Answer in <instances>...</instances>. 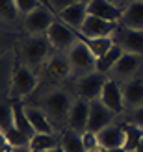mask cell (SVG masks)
<instances>
[{"mask_svg":"<svg viewBox=\"0 0 143 152\" xmlns=\"http://www.w3.org/2000/svg\"><path fill=\"white\" fill-rule=\"evenodd\" d=\"M73 100H74V96L65 87L50 89L37 100V106L43 108V111L47 113V117L50 119V123L54 124L58 134L67 128V119H69Z\"/></svg>","mask_w":143,"mask_h":152,"instance_id":"1","label":"cell"},{"mask_svg":"<svg viewBox=\"0 0 143 152\" xmlns=\"http://www.w3.org/2000/svg\"><path fill=\"white\" fill-rule=\"evenodd\" d=\"M52 45L47 35H28L21 43V61L37 72L39 69H45V63L52 54Z\"/></svg>","mask_w":143,"mask_h":152,"instance_id":"2","label":"cell"},{"mask_svg":"<svg viewBox=\"0 0 143 152\" xmlns=\"http://www.w3.org/2000/svg\"><path fill=\"white\" fill-rule=\"evenodd\" d=\"M39 86V78H37V72L28 67L26 63H17L13 67L11 72V83H10V95L11 98H24L30 96Z\"/></svg>","mask_w":143,"mask_h":152,"instance_id":"3","label":"cell"},{"mask_svg":"<svg viewBox=\"0 0 143 152\" xmlns=\"http://www.w3.org/2000/svg\"><path fill=\"white\" fill-rule=\"evenodd\" d=\"M56 20V13L48 6H39L22 17V28L28 35H47L48 28Z\"/></svg>","mask_w":143,"mask_h":152,"instance_id":"4","label":"cell"},{"mask_svg":"<svg viewBox=\"0 0 143 152\" xmlns=\"http://www.w3.org/2000/svg\"><path fill=\"white\" fill-rule=\"evenodd\" d=\"M67 56H69V61L73 65V74L76 78L97 71V58L91 54V50L87 48V45L84 41L78 39L67 50Z\"/></svg>","mask_w":143,"mask_h":152,"instance_id":"5","label":"cell"},{"mask_svg":"<svg viewBox=\"0 0 143 152\" xmlns=\"http://www.w3.org/2000/svg\"><path fill=\"white\" fill-rule=\"evenodd\" d=\"M47 37H48L52 48H54L56 52H67L74 43L78 41V32L73 30V28H69L65 22H62L56 17V20L52 22V26L47 32Z\"/></svg>","mask_w":143,"mask_h":152,"instance_id":"6","label":"cell"},{"mask_svg":"<svg viewBox=\"0 0 143 152\" xmlns=\"http://www.w3.org/2000/svg\"><path fill=\"white\" fill-rule=\"evenodd\" d=\"M141 69H143V56L132 54V52H125L119 58V61L114 65V69L108 72V78L115 80L119 83H125L132 76H136Z\"/></svg>","mask_w":143,"mask_h":152,"instance_id":"7","label":"cell"},{"mask_svg":"<svg viewBox=\"0 0 143 152\" xmlns=\"http://www.w3.org/2000/svg\"><path fill=\"white\" fill-rule=\"evenodd\" d=\"M108 80V74H102L99 71H93L89 74H84L76 78V83H74V89H76V96L84 98V100H95V98L100 96V91L104 82Z\"/></svg>","mask_w":143,"mask_h":152,"instance_id":"8","label":"cell"},{"mask_svg":"<svg viewBox=\"0 0 143 152\" xmlns=\"http://www.w3.org/2000/svg\"><path fill=\"white\" fill-rule=\"evenodd\" d=\"M111 39L125 52H132V54L143 56V30H132V28L119 24Z\"/></svg>","mask_w":143,"mask_h":152,"instance_id":"9","label":"cell"},{"mask_svg":"<svg viewBox=\"0 0 143 152\" xmlns=\"http://www.w3.org/2000/svg\"><path fill=\"white\" fill-rule=\"evenodd\" d=\"M125 111H136L143 108V69L123 83Z\"/></svg>","mask_w":143,"mask_h":152,"instance_id":"10","label":"cell"},{"mask_svg":"<svg viewBox=\"0 0 143 152\" xmlns=\"http://www.w3.org/2000/svg\"><path fill=\"white\" fill-rule=\"evenodd\" d=\"M45 72L54 82H65L73 76V65L69 61L67 52H52L50 58L45 63Z\"/></svg>","mask_w":143,"mask_h":152,"instance_id":"11","label":"cell"},{"mask_svg":"<svg viewBox=\"0 0 143 152\" xmlns=\"http://www.w3.org/2000/svg\"><path fill=\"white\" fill-rule=\"evenodd\" d=\"M99 100L108 106V108L117 113V115H121V113H125V98H123V83H119L115 80L108 78L106 82H104L102 86V91H100V96Z\"/></svg>","mask_w":143,"mask_h":152,"instance_id":"12","label":"cell"},{"mask_svg":"<svg viewBox=\"0 0 143 152\" xmlns=\"http://www.w3.org/2000/svg\"><path fill=\"white\" fill-rule=\"evenodd\" d=\"M117 117V113H114L108 106H104L99 98L89 102V119H87V130L91 132H100L104 126H108L114 123V119Z\"/></svg>","mask_w":143,"mask_h":152,"instance_id":"13","label":"cell"},{"mask_svg":"<svg viewBox=\"0 0 143 152\" xmlns=\"http://www.w3.org/2000/svg\"><path fill=\"white\" fill-rule=\"evenodd\" d=\"M117 26L119 24H115V22H108L104 19L87 15L86 22L78 30V39H84V37H114Z\"/></svg>","mask_w":143,"mask_h":152,"instance_id":"14","label":"cell"},{"mask_svg":"<svg viewBox=\"0 0 143 152\" xmlns=\"http://www.w3.org/2000/svg\"><path fill=\"white\" fill-rule=\"evenodd\" d=\"M22 111H24V115L30 121V124H32L35 134H58V130L50 123V119L47 117V113L43 111L41 106L22 104Z\"/></svg>","mask_w":143,"mask_h":152,"instance_id":"15","label":"cell"},{"mask_svg":"<svg viewBox=\"0 0 143 152\" xmlns=\"http://www.w3.org/2000/svg\"><path fill=\"white\" fill-rule=\"evenodd\" d=\"M87 119H89V100L84 98H74L71 111H69V119H67V128L84 134L87 130Z\"/></svg>","mask_w":143,"mask_h":152,"instance_id":"16","label":"cell"},{"mask_svg":"<svg viewBox=\"0 0 143 152\" xmlns=\"http://www.w3.org/2000/svg\"><path fill=\"white\" fill-rule=\"evenodd\" d=\"M97 137H99V143L106 148H125L126 145V132H125V126H119L115 123H111L108 126H104L100 132H97ZM126 150V148H125Z\"/></svg>","mask_w":143,"mask_h":152,"instance_id":"17","label":"cell"},{"mask_svg":"<svg viewBox=\"0 0 143 152\" xmlns=\"http://www.w3.org/2000/svg\"><path fill=\"white\" fill-rule=\"evenodd\" d=\"M87 4H82V2H74V4H71L69 7H65V10H62L59 13H56V17L62 20V22H65L69 28H73V30H78L82 28V24L86 22V19H87Z\"/></svg>","mask_w":143,"mask_h":152,"instance_id":"18","label":"cell"},{"mask_svg":"<svg viewBox=\"0 0 143 152\" xmlns=\"http://www.w3.org/2000/svg\"><path fill=\"white\" fill-rule=\"evenodd\" d=\"M87 13L108 22H115V24H119L123 17V10H119L117 6H114L108 0H91L87 4Z\"/></svg>","mask_w":143,"mask_h":152,"instance_id":"19","label":"cell"},{"mask_svg":"<svg viewBox=\"0 0 143 152\" xmlns=\"http://www.w3.org/2000/svg\"><path fill=\"white\" fill-rule=\"evenodd\" d=\"M119 24L132 30H143V0H130V4L123 10Z\"/></svg>","mask_w":143,"mask_h":152,"instance_id":"20","label":"cell"},{"mask_svg":"<svg viewBox=\"0 0 143 152\" xmlns=\"http://www.w3.org/2000/svg\"><path fill=\"white\" fill-rule=\"evenodd\" d=\"M59 147V134H34L28 143L30 152H48Z\"/></svg>","mask_w":143,"mask_h":152,"instance_id":"21","label":"cell"},{"mask_svg":"<svg viewBox=\"0 0 143 152\" xmlns=\"http://www.w3.org/2000/svg\"><path fill=\"white\" fill-rule=\"evenodd\" d=\"M59 147L65 152H86L82 134L71 130V128H65L62 132V135H59Z\"/></svg>","mask_w":143,"mask_h":152,"instance_id":"22","label":"cell"},{"mask_svg":"<svg viewBox=\"0 0 143 152\" xmlns=\"http://www.w3.org/2000/svg\"><path fill=\"white\" fill-rule=\"evenodd\" d=\"M125 54V50L121 47H117V45L114 43V47H111L104 56H100L99 59H97V71L102 72V74H108L111 69H114V65L119 61V58H121Z\"/></svg>","mask_w":143,"mask_h":152,"instance_id":"23","label":"cell"},{"mask_svg":"<svg viewBox=\"0 0 143 152\" xmlns=\"http://www.w3.org/2000/svg\"><path fill=\"white\" fill-rule=\"evenodd\" d=\"M80 41H84L87 45V48L91 50V54L97 59L100 56H104L114 47V39H111V37H84V39H80Z\"/></svg>","mask_w":143,"mask_h":152,"instance_id":"24","label":"cell"},{"mask_svg":"<svg viewBox=\"0 0 143 152\" xmlns=\"http://www.w3.org/2000/svg\"><path fill=\"white\" fill-rule=\"evenodd\" d=\"M13 124H15V128H17L19 132H22L30 139H32V135L35 134L32 124H30V121L24 115V111H22V106H13Z\"/></svg>","mask_w":143,"mask_h":152,"instance_id":"25","label":"cell"},{"mask_svg":"<svg viewBox=\"0 0 143 152\" xmlns=\"http://www.w3.org/2000/svg\"><path fill=\"white\" fill-rule=\"evenodd\" d=\"M125 132H126V145H125V148L128 152H136V147L139 145V141L143 137V128L139 124L128 123L125 126Z\"/></svg>","mask_w":143,"mask_h":152,"instance_id":"26","label":"cell"},{"mask_svg":"<svg viewBox=\"0 0 143 152\" xmlns=\"http://www.w3.org/2000/svg\"><path fill=\"white\" fill-rule=\"evenodd\" d=\"M19 19H22V15L17 4H15V0H0V20L17 22Z\"/></svg>","mask_w":143,"mask_h":152,"instance_id":"27","label":"cell"},{"mask_svg":"<svg viewBox=\"0 0 143 152\" xmlns=\"http://www.w3.org/2000/svg\"><path fill=\"white\" fill-rule=\"evenodd\" d=\"M0 128L2 132H10L11 128H15L13 124V106L6 104V102H0Z\"/></svg>","mask_w":143,"mask_h":152,"instance_id":"28","label":"cell"},{"mask_svg":"<svg viewBox=\"0 0 143 152\" xmlns=\"http://www.w3.org/2000/svg\"><path fill=\"white\" fill-rule=\"evenodd\" d=\"M15 47V35L11 32L0 30V56H4L6 52H10Z\"/></svg>","mask_w":143,"mask_h":152,"instance_id":"29","label":"cell"},{"mask_svg":"<svg viewBox=\"0 0 143 152\" xmlns=\"http://www.w3.org/2000/svg\"><path fill=\"white\" fill-rule=\"evenodd\" d=\"M82 141H84V147H86V152H93L97 150L99 147H102L99 143V137H97V134L91 132V130H86L82 134Z\"/></svg>","mask_w":143,"mask_h":152,"instance_id":"30","label":"cell"},{"mask_svg":"<svg viewBox=\"0 0 143 152\" xmlns=\"http://www.w3.org/2000/svg\"><path fill=\"white\" fill-rule=\"evenodd\" d=\"M15 4H17L21 15L24 17V15H28L30 11H34L35 7L41 6V0H15Z\"/></svg>","mask_w":143,"mask_h":152,"instance_id":"31","label":"cell"},{"mask_svg":"<svg viewBox=\"0 0 143 152\" xmlns=\"http://www.w3.org/2000/svg\"><path fill=\"white\" fill-rule=\"evenodd\" d=\"M76 0H47V4L45 6H48L54 13H59L62 10H65V7H69L71 4H74Z\"/></svg>","mask_w":143,"mask_h":152,"instance_id":"32","label":"cell"},{"mask_svg":"<svg viewBox=\"0 0 143 152\" xmlns=\"http://www.w3.org/2000/svg\"><path fill=\"white\" fill-rule=\"evenodd\" d=\"M11 148H13V145L7 141V137L4 135V132H0V152H10Z\"/></svg>","mask_w":143,"mask_h":152,"instance_id":"33","label":"cell"},{"mask_svg":"<svg viewBox=\"0 0 143 152\" xmlns=\"http://www.w3.org/2000/svg\"><path fill=\"white\" fill-rule=\"evenodd\" d=\"M108 2H111L114 6H117L119 10H125V7L130 4V0H108Z\"/></svg>","mask_w":143,"mask_h":152,"instance_id":"34","label":"cell"},{"mask_svg":"<svg viewBox=\"0 0 143 152\" xmlns=\"http://www.w3.org/2000/svg\"><path fill=\"white\" fill-rule=\"evenodd\" d=\"M10 152H30V150H28V147H13Z\"/></svg>","mask_w":143,"mask_h":152,"instance_id":"35","label":"cell"},{"mask_svg":"<svg viewBox=\"0 0 143 152\" xmlns=\"http://www.w3.org/2000/svg\"><path fill=\"white\" fill-rule=\"evenodd\" d=\"M136 152H143V137H141V141H139V145L136 147Z\"/></svg>","mask_w":143,"mask_h":152,"instance_id":"36","label":"cell"},{"mask_svg":"<svg viewBox=\"0 0 143 152\" xmlns=\"http://www.w3.org/2000/svg\"><path fill=\"white\" fill-rule=\"evenodd\" d=\"M48 152H65L62 147H58V148H54V150H48Z\"/></svg>","mask_w":143,"mask_h":152,"instance_id":"37","label":"cell"},{"mask_svg":"<svg viewBox=\"0 0 143 152\" xmlns=\"http://www.w3.org/2000/svg\"><path fill=\"white\" fill-rule=\"evenodd\" d=\"M76 2H82V4H89L91 0H76Z\"/></svg>","mask_w":143,"mask_h":152,"instance_id":"38","label":"cell"},{"mask_svg":"<svg viewBox=\"0 0 143 152\" xmlns=\"http://www.w3.org/2000/svg\"><path fill=\"white\" fill-rule=\"evenodd\" d=\"M0 132H2V128H0Z\"/></svg>","mask_w":143,"mask_h":152,"instance_id":"39","label":"cell"}]
</instances>
